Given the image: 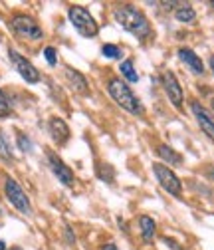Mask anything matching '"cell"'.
<instances>
[{
  "instance_id": "3957f363",
  "label": "cell",
  "mask_w": 214,
  "mask_h": 250,
  "mask_svg": "<svg viewBox=\"0 0 214 250\" xmlns=\"http://www.w3.org/2000/svg\"><path fill=\"white\" fill-rule=\"evenodd\" d=\"M68 14H70V20H72L74 28L78 30L81 36H85V38H94V36H97L99 26H97L96 18L89 14V10H85L83 6H78V4H76V6H70Z\"/></svg>"
},
{
  "instance_id": "277c9868",
  "label": "cell",
  "mask_w": 214,
  "mask_h": 250,
  "mask_svg": "<svg viewBox=\"0 0 214 250\" xmlns=\"http://www.w3.org/2000/svg\"><path fill=\"white\" fill-rule=\"evenodd\" d=\"M153 173H155L157 181L161 183V187L169 193V195H175V197H180L182 193V183L180 179L163 163H153Z\"/></svg>"
},
{
  "instance_id": "e0dca14e",
  "label": "cell",
  "mask_w": 214,
  "mask_h": 250,
  "mask_svg": "<svg viewBox=\"0 0 214 250\" xmlns=\"http://www.w3.org/2000/svg\"><path fill=\"white\" fill-rule=\"evenodd\" d=\"M121 74H123L125 80H129V82H137L139 80V76H137V72L133 68V62L131 60H125L123 64H121Z\"/></svg>"
},
{
  "instance_id": "5b68a950",
  "label": "cell",
  "mask_w": 214,
  "mask_h": 250,
  "mask_svg": "<svg viewBox=\"0 0 214 250\" xmlns=\"http://www.w3.org/2000/svg\"><path fill=\"white\" fill-rule=\"evenodd\" d=\"M10 24H12L14 32H16L18 36L26 38V40H40V38H42V28L38 26V22H36L34 18L26 16V14L14 16Z\"/></svg>"
},
{
  "instance_id": "9a60e30c",
  "label": "cell",
  "mask_w": 214,
  "mask_h": 250,
  "mask_svg": "<svg viewBox=\"0 0 214 250\" xmlns=\"http://www.w3.org/2000/svg\"><path fill=\"white\" fill-rule=\"evenodd\" d=\"M139 225H141V236H143V240H153V236H155V229H157V225H155V221H153L151 216H141L139 218Z\"/></svg>"
},
{
  "instance_id": "8fae6325",
  "label": "cell",
  "mask_w": 214,
  "mask_h": 250,
  "mask_svg": "<svg viewBox=\"0 0 214 250\" xmlns=\"http://www.w3.org/2000/svg\"><path fill=\"white\" fill-rule=\"evenodd\" d=\"M48 129H50V135L52 139L58 143V145H64L68 139H70V127L64 119L59 117H52L50 123H48Z\"/></svg>"
},
{
  "instance_id": "cb8c5ba5",
  "label": "cell",
  "mask_w": 214,
  "mask_h": 250,
  "mask_svg": "<svg viewBox=\"0 0 214 250\" xmlns=\"http://www.w3.org/2000/svg\"><path fill=\"white\" fill-rule=\"evenodd\" d=\"M210 68H212V72H214V56L210 58Z\"/></svg>"
},
{
  "instance_id": "ac0fdd59",
  "label": "cell",
  "mask_w": 214,
  "mask_h": 250,
  "mask_svg": "<svg viewBox=\"0 0 214 250\" xmlns=\"http://www.w3.org/2000/svg\"><path fill=\"white\" fill-rule=\"evenodd\" d=\"M6 115H10V104L4 96V91L0 89V117H6Z\"/></svg>"
},
{
  "instance_id": "ffe728a7",
  "label": "cell",
  "mask_w": 214,
  "mask_h": 250,
  "mask_svg": "<svg viewBox=\"0 0 214 250\" xmlns=\"http://www.w3.org/2000/svg\"><path fill=\"white\" fill-rule=\"evenodd\" d=\"M103 56H107V58H119L121 52H119L117 46H113V44H105V46H103Z\"/></svg>"
},
{
  "instance_id": "30bf717a",
  "label": "cell",
  "mask_w": 214,
  "mask_h": 250,
  "mask_svg": "<svg viewBox=\"0 0 214 250\" xmlns=\"http://www.w3.org/2000/svg\"><path fill=\"white\" fill-rule=\"evenodd\" d=\"M161 80H163V87H165V91H167L169 100H171L176 107H180V105H182V87H180L176 76H175L173 72H165Z\"/></svg>"
},
{
  "instance_id": "6da1fadb",
  "label": "cell",
  "mask_w": 214,
  "mask_h": 250,
  "mask_svg": "<svg viewBox=\"0 0 214 250\" xmlns=\"http://www.w3.org/2000/svg\"><path fill=\"white\" fill-rule=\"evenodd\" d=\"M115 20H117V24H121V28H125L127 32H131L133 36H137L141 40L151 36V24H149L147 16L129 4H121L115 8Z\"/></svg>"
},
{
  "instance_id": "7a4b0ae2",
  "label": "cell",
  "mask_w": 214,
  "mask_h": 250,
  "mask_svg": "<svg viewBox=\"0 0 214 250\" xmlns=\"http://www.w3.org/2000/svg\"><path fill=\"white\" fill-rule=\"evenodd\" d=\"M107 89H109V93H111V98H113L121 107H123L125 111H129V113H133V115L143 113V107H141L139 100L133 96L131 87H129L125 82H121V78H111Z\"/></svg>"
},
{
  "instance_id": "52a82bcc",
  "label": "cell",
  "mask_w": 214,
  "mask_h": 250,
  "mask_svg": "<svg viewBox=\"0 0 214 250\" xmlns=\"http://www.w3.org/2000/svg\"><path fill=\"white\" fill-rule=\"evenodd\" d=\"M10 60H12V64H14L16 72H18L28 83H36V82L40 80L38 70H36L32 64H30V62H28L24 56H20L16 50H10Z\"/></svg>"
},
{
  "instance_id": "4fadbf2b",
  "label": "cell",
  "mask_w": 214,
  "mask_h": 250,
  "mask_svg": "<svg viewBox=\"0 0 214 250\" xmlns=\"http://www.w3.org/2000/svg\"><path fill=\"white\" fill-rule=\"evenodd\" d=\"M66 76H68L72 87H74L78 93H83V96H85V93L89 91V87H87V80H85L78 70H74V68H66Z\"/></svg>"
},
{
  "instance_id": "9c48e42d",
  "label": "cell",
  "mask_w": 214,
  "mask_h": 250,
  "mask_svg": "<svg viewBox=\"0 0 214 250\" xmlns=\"http://www.w3.org/2000/svg\"><path fill=\"white\" fill-rule=\"evenodd\" d=\"M48 161H50V167H52V171H54V175L62 181L64 185H68V187H72L74 185V181H76V177H74V171L58 157L56 153H48Z\"/></svg>"
},
{
  "instance_id": "7402d4cb",
  "label": "cell",
  "mask_w": 214,
  "mask_h": 250,
  "mask_svg": "<svg viewBox=\"0 0 214 250\" xmlns=\"http://www.w3.org/2000/svg\"><path fill=\"white\" fill-rule=\"evenodd\" d=\"M18 143H20L22 151H30V147H32V145H30V141H28V137H24L22 133L18 135Z\"/></svg>"
},
{
  "instance_id": "7c38bea8",
  "label": "cell",
  "mask_w": 214,
  "mask_h": 250,
  "mask_svg": "<svg viewBox=\"0 0 214 250\" xmlns=\"http://www.w3.org/2000/svg\"><path fill=\"white\" fill-rule=\"evenodd\" d=\"M178 58L185 62V64L195 72V74H202L204 72V64H202V60L191 50V48H180L178 50Z\"/></svg>"
},
{
  "instance_id": "44dd1931",
  "label": "cell",
  "mask_w": 214,
  "mask_h": 250,
  "mask_svg": "<svg viewBox=\"0 0 214 250\" xmlns=\"http://www.w3.org/2000/svg\"><path fill=\"white\" fill-rule=\"evenodd\" d=\"M44 56H46V60H48V64H50V66H56V62H58V60H56V50H54L52 46H48V48L44 50Z\"/></svg>"
},
{
  "instance_id": "83f0119b",
  "label": "cell",
  "mask_w": 214,
  "mask_h": 250,
  "mask_svg": "<svg viewBox=\"0 0 214 250\" xmlns=\"http://www.w3.org/2000/svg\"><path fill=\"white\" fill-rule=\"evenodd\" d=\"M210 4H212V6H214V2H210Z\"/></svg>"
},
{
  "instance_id": "8992f818",
  "label": "cell",
  "mask_w": 214,
  "mask_h": 250,
  "mask_svg": "<svg viewBox=\"0 0 214 250\" xmlns=\"http://www.w3.org/2000/svg\"><path fill=\"white\" fill-rule=\"evenodd\" d=\"M4 189H6V199L10 201L12 207H16L20 212H30V201H28L26 193L20 189V185H18L14 179L6 177Z\"/></svg>"
},
{
  "instance_id": "4316f807",
  "label": "cell",
  "mask_w": 214,
  "mask_h": 250,
  "mask_svg": "<svg viewBox=\"0 0 214 250\" xmlns=\"http://www.w3.org/2000/svg\"><path fill=\"white\" fill-rule=\"evenodd\" d=\"M210 179H212V181H214V169H212V171H210Z\"/></svg>"
},
{
  "instance_id": "484cf974",
  "label": "cell",
  "mask_w": 214,
  "mask_h": 250,
  "mask_svg": "<svg viewBox=\"0 0 214 250\" xmlns=\"http://www.w3.org/2000/svg\"><path fill=\"white\" fill-rule=\"evenodd\" d=\"M8 250H22L20 246H12V248H8Z\"/></svg>"
},
{
  "instance_id": "603a6c76",
  "label": "cell",
  "mask_w": 214,
  "mask_h": 250,
  "mask_svg": "<svg viewBox=\"0 0 214 250\" xmlns=\"http://www.w3.org/2000/svg\"><path fill=\"white\" fill-rule=\"evenodd\" d=\"M103 250H117V246H115V244H105Z\"/></svg>"
},
{
  "instance_id": "2e32d148",
  "label": "cell",
  "mask_w": 214,
  "mask_h": 250,
  "mask_svg": "<svg viewBox=\"0 0 214 250\" xmlns=\"http://www.w3.org/2000/svg\"><path fill=\"white\" fill-rule=\"evenodd\" d=\"M175 16H176L178 22H193V20L196 18V12H195V8H193L191 4H180V6L176 8Z\"/></svg>"
},
{
  "instance_id": "ba28073f",
  "label": "cell",
  "mask_w": 214,
  "mask_h": 250,
  "mask_svg": "<svg viewBox=\"0 0 214 250\" xmlns=\"http://www.w3.org/2000/svg\"><path fill=\"white\" fill-rule=\"evenodd\" d=\"M191 109H193V113H195V117H196V121L200 125V129L214 141V115L204 105H200L198 102H193Z\"/></svg>"
},
{
  "instance_id": "d4e9b609",
  "label": "cell",
  "mask_w": 214,
  "mask_h": 250,
  "mask_svg": "<svg viewBox=\"0 0 214 250\" xmlns=\"http://www.w3.org/2000/svg\"><path fill=\"white\" fill-rule=\"evenodd\" d=\"M0 250H6V244H4L2 240H0Z\"/></svg>"
},
{
  "instance_id": "5bb4252c",
  "label": "cell",
  "mask_w": 214,
  "mask_h": 250,
  "mask_svg": "<svg viewBox=\"0 0 214 250\" xmlns=\"http://www.w3.org/2000/svg\"><path fill=\"white\" fill-rule=\"evenodd\" d=\"M157 153H159V157L163 161H167L169 165H180L182 163V157H180V155L173 147H169V145H159L157 147Z\"/></svg>"
},
{
  "instance_id": "d6986e66",
  "label": "cell",
  "mask_w": 214,
  "mask_h": 250,
  "mask_svg": "<svg viewBox=\"0 0 214 250\" xmlns=\"http://www.w3.org/2000/svg\"><path fill=\"white\" fill-rule=\"evenodd\" d=\"M0 155H2L4 159H10V157H12L10 147H8V143H6V139H4V133H2V131H0Z\"/></svg>"
}]
</instances>
